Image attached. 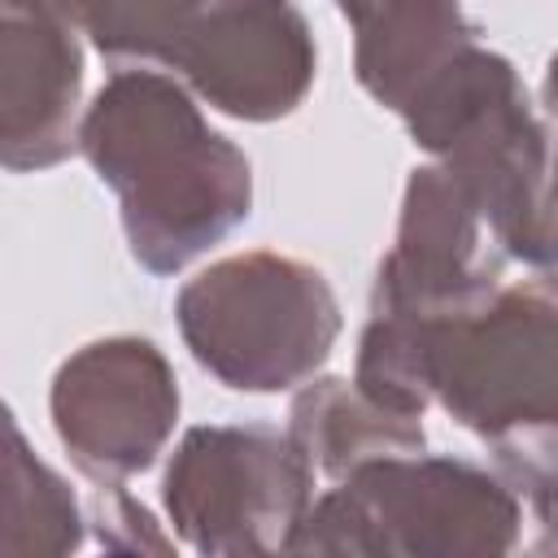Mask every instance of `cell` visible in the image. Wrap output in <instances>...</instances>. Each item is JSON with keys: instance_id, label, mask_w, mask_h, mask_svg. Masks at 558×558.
I'll return each mask as SVG.
<instances>
[{"instance_id": "6da1fadb", "label": "cell", "mask_w": 558, "mask_h": 558, "mask_svg": "<svg viewBox=\"0 0 558 558\" xmlns=\"http://www.w3.org/2000/svg\"><path fill=\"white\" fill-rule=\"evenodd\" d=\"M78 153L118 196L131 257L179 275L253 209V166L214 131L179 74L122 65L78 122Z\"/></svg>"}, {"instance_id": "7a4b0ae2", "label": "cell", "mask_w": 558, "mask_h": 558, "mask_svg": "<svg viewBox=\"0 0 558 558\" xmlns=\"http://www.w3.org/2000/svg\"><path fill=\"white\" fill-rule=\"evenodd\" d=\"M401 122L471 192L506 257L527 266L558 196V140L519 70L475 39L405 100Z\"/></svg>"}, {"instance_id": "3957f363", "label": "cell", "mask_w": 558, "mask_h": 558, "mask_svg": "<svg viewBox=\"0 0 558 558\" xmlns=\"http://www.w3.org/2000/svg\"><path fill=\"white\" fill-rule=\"evenodd\" d=\"M514 488L453 453H397L314 497L288 554L349 558H501L519 545Z\"/></svg>"}, {"instance_id": "277c9868", "label": "cell", "mask_w": 558, "mask_h": 558, "mask_svg": "<svg viewBox=\"0 0 558 558\" xmlns=\"http://www.w3.org/2000/svg\"><path fill=\"white\" fill-rule=\"evenodd\" d=\"M174 323L231 392H288L314 379L340 340V301L301 257L253 248L196 270L174 296Z\"/></svg>"}, {"instance_id": "5b68a950", "label": "cell", "mask_w": 558, "mask_h": 558, "mask_svg": "<svg viewBox=\"0 0 558 558\" xmlns=\"http://www.w3.org/2000/svg\"><path fill=\"white\" fill-rule=\"evenodd\" d=\"M418 323L432 401L458 427L480 440L558 427V283L536 275Z\"/></svg>"}, {"instance_id": "8992f818", "label": "cell", "mask_w": 558, "mask_h": 558, "mask_svg": "<svg viewBox=\"0 0 558 558\" xmlns=\"http://www.w3.org/2000/svg\"><path fill=\"white\" fill-rule=\"evenodd\" d=\"M314 466L288 432L205 423L179 436L161 501L187 549L209 558H266L288 554L314 506Z\"/></svg>"}, {"instance_id": "52a82bcc", "label": "cell", "mask_w": 558, "mask_h": 558, "mask_svg": "<svg viewBox=\"0 0 558 558\" xmlns=\"http://www.w3.org/2000/svg\"><path fill=\"white\" fill-rule=\"evenodd\" d=\"M179 379L148 336H100L74 349L48 388L61 449L92 484L144 475L179 423Z\"/></svg>"}, {"instance_id": "ba28073f", "label": "cell", "mask_w": 558, "mask_h": 558, "mask_svg": "<svg viewBox=\"0 0 558 558\" xmlns=\"http://www.w3.org/2000/svg\"><path fill=\"white\" fill-rule=\"evenodd\" d=\"M166 70L227 118L279 122L305 105L318 48L296 0H205Z\"/></svg>"}, {"instance_id": "9c48e42d", "label": "cell", "mask_w": 558, "mask_h": 558, "mask_svg": "<svg viewBox=\"0 0 558 558\" xmlns=\"http://www.w3.org/2000/svg\"><path fill=\"white\" fill-rule=\"evenodd\" d=\"M506 248L471 192L440 166H414L401 192L397 235L371 288V310L440 318L480 305L501 288Z\"/></svg>"}, {"instance_id": "30bf717a", "label": "cell", "mask_w": 558, "mask_h": 558, "mask_svg": "<svg viewBox=\"0 0 558 558\" xmlns=\"http://www.w3.org/2000/svg\"><path fill=\"white\" fill-rule=\"evenodd\" d=\"M83 44L61 0H0V161L13 174L78 148Z\"/></svg>"}, {"instance_id": "8fae6325", "label": "cell", "mask_w": 558, "mask_h": 558, "mask_svg": "<svg viewBox=\"0 0 558 558\" xmlns=\"http://www.w3.org/2000/svg\"><path fill=\"white\" fill-rule=\"evenodd\" d=\"M353 31V74L362 92L401 113L405 100L466 44L475 22L462 0H336Z\"/></svg>"}, {"instance_id": "7c38bea8", "label": "cell", "mask_w": 558, "mask_h": 558, "mask_svg": "<svg viewBox=\"0 0 558 558\" xmlns=\"http://www.w3.org/2000/svg\"><path fill=\"white\" fill-rule=\"evenodd\" d=\"M283 432L292 436L301 458L314 466V475L327 484H340L349 471L375 458L427 449L423 418L379 405L375 397L357 388V379H340V375L305 379L288 405Z\"/></svg>"}, {"instance_id": "4fadbf2b", "label": "cell", "mask_w": 558, "mask_h": 558, "mask_svg": "<svg viewBox=\"0 0 558 558\" xmlns=\"http://www.w3.org/2000/svg\"><path fill=\"white\" fill-rule=\"evenodd\" d=\"M83 536H87V514L74 488L44 458H35L22 427L9 423L0 549L13 558H61L74 554Z\"/></svg>"}, {"instance_id": "5bb4252c", "label": "cell", "mask_w": 558, "mask_h": 558, "mask_svg": "<svg viewBox=\"0 0 558 558\" xmlns=\"http://www.w3.org/2000/svg\"><path fill=\"white\" fill-rule=\"evenodd\" d=\"M205 0H61L78 35L109 61L170 65Z\"/></svg>"}, {"instance_id": "9a60e30c", "label": "cell", "mask_w": 558, "mask_h": 558, "mask_svg": "<svg viewBox=\"0 0 558 558\" xmlns=\"http://www.w3.org/2000/svg\"><path fill=\"white\" fill-rule=\"evenodd\" d=\"M96 541L118 554H174V541L161 532L153 510L135 501L122 484H96L92 514H87Z\"/></svg>"}, {"instance_id": "2e32d148", "label": "cell", "mask_w": 558, "mask_h": 558, "mask_svg": "<svg viewBox=\"0 0 558 558\" xmlns=\"http://www.w3.org/2000/svg\"><path fill=\"white\" fill-rule=\"evenodd\" d=\"M532 519H536V536L527 541V549L558 558V488L532 501Z\"/></svg>"}, {"instance_id": "e0dca14e", "label": "cell", "mask_w": 558, "mask_h": 558, "mask_svg": "<svg viewBox=\"0 0 558 558\" xmlns=\"http://www.w3.org/2000/svg\"><path fill=\"white\" fill-rule=\"evenodd\" d=\"M541 105H545L549 122H558V52H554V57H549V65H545V83H541Z\"/></svg>"}]
</instances>
